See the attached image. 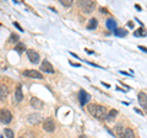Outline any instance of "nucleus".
I'll list each match as a JSON object with an SVG mask.
<instances>
[{
	"label": "nucleus",
	"mask_w": 147,
	"mask_h": 138,
	"mask_svg": "<svg viewBox=\"0 0 147 138\" xmlns=\"http://www.w3.org/2000/svg\"><path fill=\"white\" fill-rule=\"evenodd\" d=\"M88 112L93 117L98 118V120H107V116H108L107 110H105L102 105H98V104H90Z\"/></svg>",
	"instance_id": "nucleus-1"
},
{
	"label": "nucleus",
	"mask_w": 147,
	"mask_h": 138,
	"mask_svg": "<svg viewBox=\"0 0 147 138\" xmlns=\"http://www.w3.org/2000/svg\"><path fill=\"white\" fill-rule=\"evenodd\" d=\"M79 6L85 14H91L93 11L96 4L92 0H81V1H79Z\"/></svg>",
	"instance_id": "nucleus-2"
},
{
	"label": "nucleus",
	"mask_w": 147,
	"mask_h": 138,
	"mask_svg": "<svg viewBox=\"0 0 147 138\" xmlns=\"http://www.w3.org/2000/svg\"><path fill=\"white\" fill-rule=\"evenodd\" d=\"M0 120H1V123H4V125H9L12 120L11 112L7 109H1V111H0Z\"/></svg>",
	"instance_id": "nucleus-3"
},
{
	"label": "nucleus",
	"mask_w": 147,
	"mask_h": 138,
	"mask_svg": "<svg viewBox=\"0 0 147 138\" xmlns=\"http://www.w3.org/2000/svg\"><path fill=\"white\" fill-rule=\"evenodd\" d=\"M43 130L48 133H52L55 131V123L53 121V118H45L44 122H43Z\"/></svg>",
	"instance_id": "nucleus-4"
},
{
	"label": "nucleus",
	"mask_w": 147,
	"mask_h": 138,
	"mask_svg": "<svg viewBox=\"0 0 147 138\" xmlns=\"http://www.w3.org/2000/svg\"><path fill=\"white\" fill-rule=\"evenodd\" d=\"M27 57H28L30 62L33 63V64H38L39 61H40V56L36 52V51H33V49H28V51H27Z\"/></svg>",
	"instance_id": "nucleus-5"
},
{
	"label": "nucleus",
	"mask_w": 147,
	"mask_h": 138,
	"mask_svg": "<svg viewBox=\"0 0 147 138\" xmlns=\"http://www.w3.org/2000/svg\"><path fill=\"white\" fill-rule=\"evenodd\" d=\"M25 77H30V78H36V79H43V75L40 74L38 70H34V69H27L22 73Z\"/></svg>",
	"instance_id": "nucleus-6"
},
{
	"label": "nucleus",
	"mask_w": 147,
	"mask_h": 138,
	"mask_svg": "<svg viewBox=\"0 0 147 138\" xmlns=\"http://www.w3.org/2000/svg\"><path fill=\"white\" fill-rule=\"evenodd\" d=\"M40 70H43L44 73H48V74H54V68L48 61H43L40 64Z\"/></svg>",
	"instance_id": "nucleus-7"
},
{
	"label": "nucleus",
	"mask_w": 147,
	"mask_h": 138,
	"mask_svg": "<svg viewBox=\"0 0 147 138\" xmlns=\"http://www.w3.org/2000/svg\"><path fill=\"white\" fill-rule=\"evenodd\" d=\"M79 100H80V104L84 106V105H86L91 100V95L87 94L85 90H80V93H79Z\"/></svg>",
	"instance_id": "nucleus-8"
},
{
	"label": "nucleus",
	"mask_w": 147,
	"mask_h": 138,
	"mask_svg": "<svg viewBox=\"0 0 147 138\" xmlns=\"http://www.w3.org/2000/svg\"><path fill=\"white\" fill-rule=\"evenodd\" d=\"M27 120H28V122L31 125H38L43 120V117H42V115H39V113H31Z\"/></svg>",
	"instance_id": "nucleus-9"
},
{
	"label": "nucleus",
	"mask_w": 147,
	"mask_h": 138,
	"mask_svg": "<svg viewBox=\"0 0 147 138\" xmlns=\"http://www.w3.org/2000/svg\"><path fill=\"white\" fill-rule=\"evenodd\" d=\"M30 104H31L32 107H34V110H40V109H43V106H44L43 101L37 99V98H32L30 100Z\"/></svg>",
	"instance_id": "nucleus-10"
},
{
	"label": "nucleus",
	"mask_w": 147,
	"mask_h": 138,
	"mask_svg": "<svg viewBox=\"0 0 147 138\" xmlns=\"http://www.w3.org/2000/svg\"><path fill=\"white\" fill-rule=\"evenodd\" d=\"M137 99H139V104L142 106V109L147 110V95L145 93H139Z\"/></svg>",
	"instance_id": "nucleus-11"
},
{
	"label": "nucleus",
	"mask_w": 147,
	"mask_h": 138,
	"mask_svg": "<svg viewBox=\"0 0 147 138\" xmlns=\"http://www.w3.org/2000/svg\"><path fill=\"white\" fill-rule=\"evenodd\" d=\"M114 132H115V136L119 138H125V128L121 125H117L114 128Z\"/></svg>",
	"instance_id": "nucleus-12"
},
{
	"label": "nucleus",
	"mask_w": 147,
	"mask_h": 138,
	"mask_svg": "<svg viewBox=\"0 0 147 138\" xmlns=\"http://www.w3.org/2000/svg\"><path fill=\"white\" fill-rule=\"evenodd\" d=\"M22 100H24V93H22L21 85H18L15 90V101L16 102H21Z\"/></svg>",
	"instance_id": "nucleus-13"
},
{
	"label": "nucleus",
	"mask_w": 147,
	"mask_h": 138,
	"mask_svg": "<svg viewBox=\"0 0 147 138\" xmlns=\"http://www.w3.org/2000/svg\"><path fill=\"white\" fill-rule=\"evenodd\" d=\"M105 26H107L109 30L115 31L117 30V21L114 20V19H108L107 22H105Z\"/></svg>",
	"instance_id": "nucleus-14"
},
{
	"label": "nucleus",
	"mask_w": 147,
	"mask_h": 138,
	"mask_svg": "<svg viewBox=\"0 0 147 138\" xmlns=\"http://www.w3.org/2000/svg\"><path fill=\"white\" fill-rule=\"evenodd\" d=\"M97 26H98V21L94 19H91L90 21H88V25H87V30H96L97 29Z\"/></svg>",
	"instance_id": "nucleus-15"
},
{
	"label": "nucleus",
	"mask_w": 147,
	"mask_h": 138,
	"mask_svg": "<svg viewBox=\"0 0 147 138\" xmlns=\"http://www.w3.org/2000/svg\"><path fill=\"white\" fill-rule=\"evenodd\" d=\"M6 96H7V89L5 88V85H1L0 86V99H1V101L5 100Z\"/></svg>",
	"instance_id": "nucleus-16"
},
{
	"label": "nucleus",
	"mask_w": 147,
	"mask_h": 138,
	"mask_svg": "<svg viewBox=\"0 0 147 138\" xmlns=\"http://www.w3.org/2000/svg\"><path fill=\"white\" fill-rule=\"evenodd\" d=\"M114 35L118 36V37H125V36L127 35V31H125L124 29H117L115 31H114Z\"/></svg>",
	"instance_id": "nucleus-17"
},
{
	"label": "nucleus",
	"mask_w": 147,
	"mask_h": 138,
	"mask_svg": "<svg viewBox=\"0 0 147 138\" xmlns=\"http://www.w3.org/2000/svg\"><path fill=\"white\" fill-rule=\"evenodd\" d=\"M134 36L135 37H142V36H147V32L144 29H139L134 32Z\"/></svg>",
	"instance_id": "nucleus-18"
},
{
	"label": "nucleus",
	"mask_w": 147,
	"mask_h": 138,
	"mask_svg": "<svg viewBox=\"0 0 147 138\" xmlns=\"http://www.w3.org/2000/svg\"><path fill=\"white\" fill-rule=\"evenodd\" d=\"M117 115H118V111H117V110H112V111H110L109 113H108V116H107V121H113V120H114V117H115L117 116Z\"/></svg>",
	"instance_id": "nucleus-19"
},
{
	"label": "nucleus",
	"mask_w": 147,
	"mask_h": 138,
	"mask_svg": "<svg viewBox=\"0 0 147 138\" xmlns=\"http://www.w3.org/2000/svg\"><path fill=\"white\" fill-rule=\"evenodd\" d=\"M125 138H134V131L131 128H125Z\"/></svg>",
	"instance_id": "nucleus-20"
},
{
	"label": "nucleus",
	"mask_w": 147,
	"mask_h": 138,
	"mask_svg": "<svg viewBox=\"0 0 147 138\" xmlns=\"http://www.w3.org/2000/svg\"><path fill=\"white\" fill-rule=\"evenodd\" d=\"M15 51H17L18 53H22L25 51V44L24 43H17L16 47H15Z\"/></svg>",
	"instance_id": "nucleus-21"
},
{
	"label": "nucleus",
	"mask_w": 147,
	"mask_h": 138,
	"mask_svg": "<svg viewBox=\"0 0 147 138\" xmlns=\"http://www.w3.org/2000/svg\"><path fill=\"white\" fill-rule=\"evenodd\" d=\"M60 4H61L63 6L69 8V6L72 5V0H60Z\"/></svg>",
	"instance_id": "nucleus-22"
},
{
	"label": "nucleus",
	"mask_w": 147,
	"mask_h": 138,
	"mask_svg": "<svg viewBox=\"0 0 147 138\" xmlns=\"http://www.w3.org/2000/svg\"><path fill=\"white\" fill-rule=\"evenodd\" d=\"M5 136L7 138H13V132L12 130H10V128H5Z\"/></svg>",
	"instance_id": "nucleus-23"
},
{
	"label": "nucleus",
	"mask_w": 147,
	"mask_h": 138,
	"mask_svg": "<svg viewBox=\"0 0 147 138\" xmlns=\"http://www.w3.org/2000/svg\"><path fill=\"white\" fill-rule=\"evenodd\" d=\"M17 40H18V36L15 35V33H12V35L10 36V38H9V42L13 43V42H17Z\"/></svg>",
	"instance_id": "nucleus-24"
},
{
	"label": "nucleus",
	"mask_w": 147,
	"mask_h": 138,
	"mask_svg": "<svg viewBox=\"0 0 147 138\" xmlns=\"http://www.w3.org/2000/svg\"><path fill=\"white\" fill-rule=\"evenodd\" d=\"M13 26H15L16 29H18V31H24V29H22V27L17 24V22H13Z\"/></svg>",
	"instance_id": "nucleus-25"
},
{
	"label": "nucleus",
	"mask_w": 147,
	"mask_h": 138,
	"mask_svg": "<svg viewBox=\"0 0 147 138\" xmlns=\"http://www.w3.org/2000/svg\"><path fill=\"white\" fill-rule=\"evenodd\" d=\"M139 48H140L141 51H144V52H146V53H147V48H146V47H142V46H139Z\"/></svg>",
	"instance_id": "nucleus-26"
},
{
	"label": "nucleus",
	"mask_w": 147,
	"mask_h": 138,
	"mask_svg": "<svg viewBox=\"0 0 147 138\" xmlns=\"http://www.w3.org/2000/svg\"><path fill=\"white\" fill-rule=\"evenodd\" d=\"M127 26H129V27H131V29H132V27H134V22H131V21H130V22H127Z\"/></svg>",
	"instance_id": "nucleus-27"
},
{
	"label": "nucleus",
	"mask_w": 147,
	"mask_h": 138,
	"mask_svg": "<svg viewBox=\"0 0 147 138\" xmlns=\"http://www.w3.org/2000/svg\"><path fill=\"white\" fill-rule=\"evenodd\" d=\"M100 12H104V14H107L108 11H107V10H105V9H103V8H100Z\"/></svg>",
	"instance_id": "nucleus-28"
},
{
	"label": "nucleus",
	"mask_w": 147,
	"mask_h": 138,
	"mask_svg": "<svg viewBox=\"0 0 147 138\" xmlns=\"http://www.w3.org/2000/svg\"><path fill=\"white\" fill-rule=\"evenodd\" d=\"M134 110H135V111H136V112H137V113H140V115H142V112H141V111H140V110H139V109H136V107H135V109H134Z\"/></svg>",
	"instance_id": "nucleus-29"
},
{
	"label": "nucleus",
	"mask_w": 147,
	"mask_h": 138,
	"mask_svg": "<svg viewBox=\"0 0 147 138\" xmlns=\"http://www.w3.org/2000/svg\"><path fill=\"white\" fill-rule=\"evenodd\" d=\"M135 8L137 9V10H141V6L140 5H135Z\"/></svg>",
	"instance_id": "nucleus-30"
},
{
	"label": "nucleus",
	"mask_w": 147,
	"mask_h": 138,
	"mask_svg": "<svg viewBox=\"0 0 147 138\" xmlns=\"http://www.w3.org/2000/svg\"><path fill=\"white\" fill-rule=\"evenodd\" d=\"M80 138H86V137H80Z\"/></svg>",
	"instance_id": "nucleus-31"
},
{
	"label": "nucleus",
	"mask_w": 147,
	"mask_h": 138,
	"mask_svg": "<svg viewBox=\"0 0 147 138\" xmlns=\"http://www.w3.org/2000/svg\"><path fill=\"white\" fill-rule=\"evenodd\" d=\"M20 138H24V137H20Z\"/></svg>",
	"instance_id": "nucleus-32"
}]
</instances>
